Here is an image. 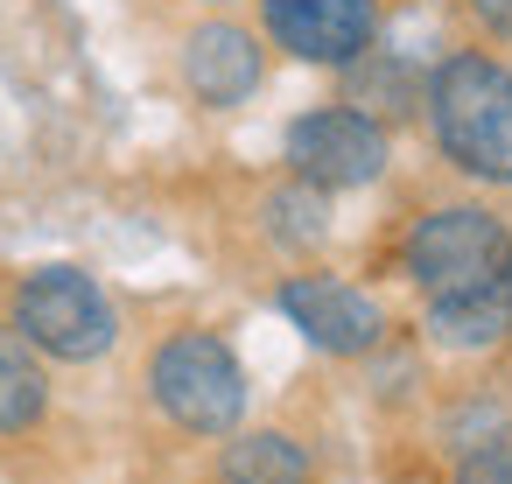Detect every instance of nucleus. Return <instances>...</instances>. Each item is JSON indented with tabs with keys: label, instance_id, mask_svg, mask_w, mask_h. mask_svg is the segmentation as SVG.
Segmentation results:
<instances>
[{
	"label": "nucleus",
	"instance_id": "1",
	"mask_svg": "<svg viewBox=\"0 0 512 484\" xmlns=\"http://www.w3.org/2000/svg\"><path fill=\"white\" fill-rule=\"evenodd\" d=\"M428 127H435V148L477 176V183H512V71L498 57H477V50H456L435 64L428 92Z\"/></svg>",
	"mask_w": 512,
	"mask_h": 484
},
{
	"label": "nucleus",
	"instance_id": "2",
	"mask_svg": "<svg viewBox=\"0 0 512 484\" xmlns=\"http://www.w3.org/2000/svg\"><path fill=\"white\" fill-rule=\"evenodd\" d=\"M148 393L183 435H232L246 414V372L218 330H176L148 365Z\"/></svg>",
	"mask_w": 512,
	"mask_h": 484
},
{
	"label": "nucleus",
	"instance_id": "3",
	"mask_svg": "<svg viewBox=\"0 0 512 484\" xmlns=\"http://www.w3.org/2000/svg\"><path fill=\"white\" fill-rule=\"evenodd\" d=\"M15 330H22L43 358H64V365L106 358L113 337H120L113 302H106V288H99L85 267H36V274L15 288Z\"/></svg>",
	"mask_w": 512,
	"mask_h": 484
},
{
	"label": "nucleus",
	"instance_id": "4",
	"mask_svg": "<svg viewBox=\"0 0 512 484\" xmlns=\"http://www.w3.org/2000/svg\"><path fill=\"white\" fill-rule=\"evenodd\" d=\"M400 267L421 295H442V288L505 274L512 267V232L477 204H442V211L414 218V232L400 239Z\"/></svg>",
	"mask_w": 512,
	"mask_h": 484
},
{
	"label": "nucleus",
	"instance_id": "5",
	"mask_svg": "<svg viewBox=\"0 0 512 484\" xmlns=\"http://www.w3.org/2000/svg\"><path fill=\"white\" fill-rule=\"evenodd\" d=\"M288 176L330 190H365L386 176V127L358 106H316L288 120Z\"/></svg>",
	"mask_w": 512,
	"mask_h": 484
},
{
	"label": "nucleus",
	"instance_id": "6",
	"mask_svg": "<svg viewBox=\"0 0 512 484\" xmlns=\"http://www.w3.org/2000/svg\"><path fill=\"white\" fill-rule=\"evenodd\" d=\"M260 22L295 64L344 71L379 36V0H260Z\"/></svg>",
	"mask_w": 512,
	"mask_h": 484
},
{
	"label": "nucleus",
	"instance_id": "7",
	"mask_svg": "<svg viewBox=\"0 0 512 484\" xmlns=\"http://www.w3.org/2000/svg\"><path fill=\"white\" fill-rule=\"evenodd\" d=\"M281 316H288L316 351H330V358H365V351L379 344V330H386L379 302H372L365 288L337 281V274H288V281H281Z\"/></svg>",
	"mask_w": 512,
	"mask_h": 484
},
{
	"label": "nucleus",
	"instance_id": "8",
	"mask_svg": "<svg viewBox=\"0 0 512 484\" xmlns=\"http://www.w3.org/2000/svg\"><path fill=\"white\" fill-rule=\"evenodd\" d=\"M260 78H267L260 43H253V29H239V22H204V29L183 43V85H190V99L211 106V113L246 106V99L260 92Z\"/></svg>",
	"mask_w": 512,
	"mask_h": 484
},
{
	"label": "nucleus",
	"instance_id": "9",
	"mask_svg": "<svg viewBox=\"0 0 512 484\" xmlns=\"http://www.w3.org/2000/svg\"><path fill=\"white\" fill-rule=\"evenodd\" d=\"M505 330H512V281L505 274H484V281L428 295V337L442 351H491Z\"/></svg>",
	"mask_w": 512,
	"mask_h": 484
},
{
	"label": "nucleus",
	"instance_id": "10",
	"mask_svg": "<svg viewBox=\"0 0 512 484\" xmlns=\"http://www.w3.org/2000/svg\"><path fill=\"white\" fill-rule=\"evenodd\" d=\"M218 484H309V449L281 428L232 435V449L218 463Z\"/></svg>",
	"mask_w": 512,
	"mask_h": 484
},
{
	"label": "nucleus",
	"instance_id": "11",
	"mask_svg": "<svg viewBox=\"0 0 512 484\" xmlns=\"http://www.w3.org/2000/svg\"><path fill=\"white\" fill-rule=\"evenodd\" d=\"M43 407H50V379H43V365H36V344H29L22 330L0 323V435L36 428Z\"/></svg>",
	"mask_w": 512,
	"mask_h": 484
},
{
	"label": "nucleus",
	"instance_id": "12",
	"mask_svg": "<svg viewBox=\"0 0 512 484\" xmlns=\"http://www.w3.org/2000/svg\"><path fill=\"white\" fill-rule=\"evenodd\" d=\"M344 71H351V106H358V113H372V120H379V113H386V120H400V113H414V106H421L414 78H407L393 57H379V50L351 57Z\"/></svg>",
	"mask_w": 512,
	"mask_h": 484
},
{
	"label": "nucleus",
	"instance_id": "13",
	"mask_svg": "<svg viewBox=\"0 0 512 484\" xmlns=\"http://www.w3.org/2000/svg\"><path fill=\"white\" fill-rule=\"evenodd\" d=\"M267 232H274V239H288V246H309V239H323V190L295 176V190L267 197Z\"/></svg>",
	"mask_w": 512,
	"mask_h": 484
},
{
	"label": "nucleus",
	"instance_id": "14",
	"mask_svg": "<svg viewBox=\"0 0 512 484\" xmlns=\"http://www.w3.org/2000/svg\"><path fill=\"white\" fill-rule=\"evenodd\" d=\"M456 484H512V442L498 435V442L470 449V456H463V470H456Z\"/></svg>",
	"mask_w": 512,
	"mask_h": 484
},
{
	"label": "nucleus",
	"instance_id": "15",
	"mask_svg": "<svg viewBox=\"0 0 512 484\" xmlns=\"http://www.w3.org/2000/svg\"><path fill=\"white\" fill-rule=\"evenodd\" d=\"M470 15H477L491 36H505V43H512V0H470Z\"/></svg>",
	"mask_w": 512,
	"mask_h": 484
},
{
	"label": "nucleus",
	"instance_id": "16",
	"mask_svg": "<svg viewBox=\"0 0 512 484\" xmlns=\"http://www.w3.org/2000/svg\"><path fill=\"white\" fill-rule=\"evenodd\" d=\"M211 8H225V0H211Z\"/></svg>",
	"mask_w": 512,
	"mask_h": 484
},
{
	"label": "nucleus",
	"instance_id": "17",
	"mask_svg": "<svg viewBox=\"0 0 512 484\" xmlns=\"http://www.w3.org/2000/svg\"><path fill=\"white\" fill-rule=\"evenodd\" d=\"M505 281H512V267H505Z\"/></svg>",
	"mask_w": 512,
	"mask_h": 484
}]
</instances>
